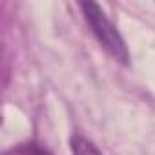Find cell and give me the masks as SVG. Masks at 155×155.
<instances>
[{"label":"cell","instance_id":"obj_3","mask_svg":"<svg viewBox=\"0 0 155 155\" xmlns=\"http://www.w3.org/2000/svg\"><path fill=\"white\" fill-rule=\"evenodd\" d=\"M4 155H51V153L37 142H22V144L13 146Z\"/></svg>","mask_w":155,"mask_h":155},{"label":"cell","instance_id":"obj_1","mask_svg":"<svg viewBox=\"0 0 155 155\" xmlns=\"http://www.w3.org/2000/svg\"><path fill=\"white\" fill-rule=\"evenodd\" d=\"M81 9L84 11L86 22L90 24V28L95 33V37L99 38V42L106 48V51L111 57H115L117 60H120L122 64H128V48H126L120 33L117 31V28L104 15V11L93 2H82Z\"/></svg>","mask_w":155,"mask_h":155},{"label":"cell","instance_id":"obj_2","mask_svg":"<svg viewBox=\"0 0 155 155\" xmlns=\"http://www.w3.org/2000/svg\"><path fill=\"white\" fill-rule=\"evenodd\" d=\"M71 151H73V155H102L99 151V148L82 135L71 137Z\"/></svg>","mask_w":155,"mask_h":155}]
</instances>
